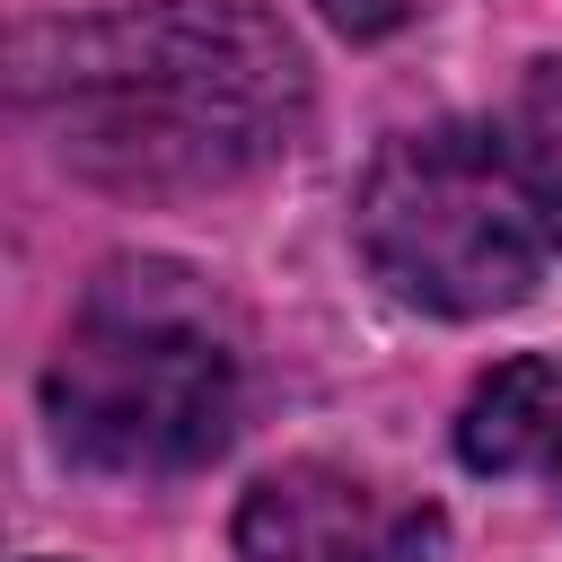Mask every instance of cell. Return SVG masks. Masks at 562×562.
Listing matches in <instances>:
<instances>
[{
	"instance_id": "6da1fadb",
	"label": "cell",
	"mask_w": 562,
	"mask_h": 562,
	"mask_svg": "<svg viewBox=\"0 0 562 562\" xmlns=\"http://www.w3.org/2000/svg\"><path fill=\"white\" fill-rule=\"evenodd\" d=\"M18 114L105 193L176 202L272 167L307 132V53L263 0H132L18 35Z\"/></svg>"
},
{
	"instance_id": "52a82bcc",
	"label": "cell",
	"mask_w": 562,
	"mask_h": 562,
	"mask_svg": "<svg viewBox=\"0 0 562 562\" xmlns=\"http://www.w3.org/2000/svg\"><path fill=\"white\" fill-rule=\"evenodd\" d=\"M325 18L342 35H386V26H404V0H325Z\"/></svg>"
},
{
	"instance_id": "8992f818",
	"label": "cell",
	"mask_w": 562,
	"mask_h": 562,
	"mask_svg": "<svg viewBox=\"0 0 562 562\" xmlns=\"http://www.w3.org/2000/svg\"><path fill=\"white\" fill-rule=\"evenodd\" d=\"M518 167H527V193H536V211H544V237L562 246V70L544 61L536 79H527V105H518Z\"/></svg>"
},
{
	"instance_id": "3957f363",
	"label": "cell",
	"mask_w": 562,
	"mask_h": 562,
	"mask_svg": "<svg viewBox=\"0 0 562 562\" xmlns=\"http://www.w3.org/2000/svg\"><path fill=\"white\" fill-rule=\"evenodd\" d=\"M360 263L422 316H501L544 272V211L527 167L483 123L395 132L351 202Z\"/></svg>"
},
{
	"instance_id": "5b68a950",
	"label": "cell",
	"mask_w": 562,
	"mask_h": 562,
	"mask_svg": "<svg viewBox=\"0 0 562 562\" xmlns=\"http://www.w3.org/2000/svg\"><path fill=\"white\" fill-rule=\"evenodd\" d=\"M553 404H562V360H509V369H492L465 395V413H457V457L474 474H544Z\"/></svg>"
},
{
	"instance_id": "ba28073f",
	"label": "cell",
	"mask_w": 562,
	"mask_h": 562,
	"mask_svg": "<svg viewBox=\"0 0 562 562\" xmlns=\"http://www.w3.org/2000/svg\"><path fill=\"white\" fill-rule=\"evenodd\" d=\"M544 483L562 492V404H553V448H544Z\"/></svg>"
},
{
	"instance_id": "7a4b0ae2",
	"label": "cell",
	"mask_w": 562,
	"mask_h": 562,
	"mask_svg": "<svg viewBox=\"0 0 562 562\" xmlns=\"http://www.w3.org/2000/svg\"><path fill=\"white\" fill-rule=\"evenodd\" d=\"M61 457L88 474H193L237 430V325L184 263H105L44 369Z\"/></svg>"
},
{
	"instance_id": "277c9868",
	"label": "cell",
	"mask_w": 562,
	"mask_h": 562,
	"mask_svg": "<svg viewBox=\"0 0 562 562\" xmlns=\"http://www.w3.org/2000/svg\"><path fill=\"white\" fill-rule=\"evenodd\" d=\"M439 536L430 501L325 457L272 465L237 501V562H439Z\"/></svg>"
}]
</instances>
